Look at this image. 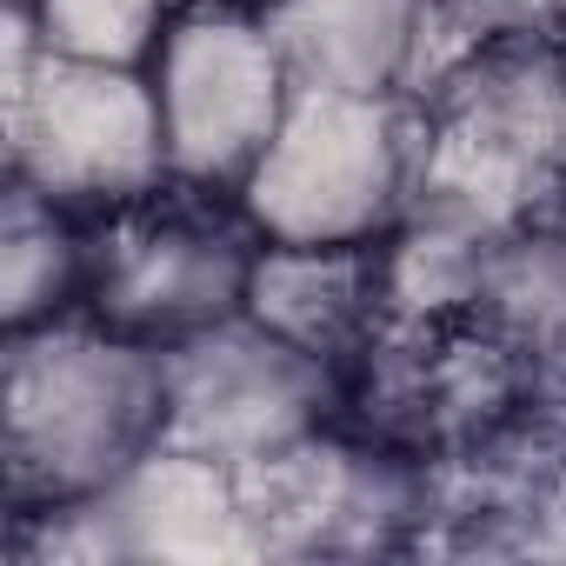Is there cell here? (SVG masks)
<instances>
[{
    "instance_id": "cell-13",
    "label": "cell",
    "mask_w": 566,
    "mask_h": 566,
    "mask_svg": "<svg viewBox=\"0 0 566 566\" xmlns=\"http://www.w3.org/2000/svg\"><path fill=\"white\" fill-rule=\"evenodd\" d=\"M493 321V334L520 354H566V233L546 227H520L493 247L486 260V287L480 307Z\"/></svg>"
},
{
    "instance_id": "cell-16",
    "label": "cell",
    "mask_w": 566,
    "mask_h": 566,
    "mask_svg": "<svg viewBox=\"0 0 566 566\" xmlns=\"http://www.w3.org/2000/svg\"><path fill=\"white\" fill-rule=\"evenodd\" d=\"M553 14H559V34H566V0H553Z\"/></svg>"
},
{
    "instance_id": "cell-3",
    "label": "cell",
    "mask_w": 566,
    "mask_h": 566,
    "mask_svg": "<svg viewBox=\"0 0 566 566\" xmlns=\"http://www.w3.org/2000/svg\"><path fill=\"white\" fill-rule=\"evenodd\" d=\"M427 114L407 94L301 87L280 134L233 187L240 220L273 247H374L407 220Z\"/></svg>"
},
{
    "instance_id": "cell-5",
    "label": "cell",
    "mask_w": 566,
    "mask_h": 566,
    "mask_svg": "<svg viewBox=\"0 0 566 566\" xmlns=\"http://www.w3.org/2000/svg\"><path fill=\"white\" fill-rule=\"evenodd\" d=\"M167 360V447L220 467H253L314 433L327 407V360L233 314L193 340L160 347Z\"/></svg>"
},
{
    "instance_id": "cell-12",
    "label": "cell",
    "mask_w": 566,
    "mask_h": 566,
    "mask_svg": "<svg viewBox=\"0 0 566 566\" xmlns=\"http://www.w3.org/2000/svg\"><path fill=\"white\" fill-rule=\"evenodd\" d=\"M493 247H500V240H473V233H460V227H440V220L407 213V220L387 233V253H380L387 314L407 321V327H433V321H447V314H460V307H480Z\"/></svg>"
},
{
    "instance_id": "cell-4",
    "label": "cell",
    "mask_w": 566,
    "mask_h": 566,
    "mask_svg": "<svg viewBox=\"0 0 566 566\" xmlns=\"http://www.w3.org/2000/svg\"><path fill=\"white\" fill-rule=\"evenodd\" d=\"M154 101L180 187H240L287 120L301 81L253 0H187L154 61Z\"/></svg>"
},
{
    "instance_id": "cell-10",
    "label": "cell",
    "mask_w": 566,
    "mask_h": 566,
    "mask_svg": "<svg viewBox=\"0 0 566 566\" xmlns=\"http://www.w3.org/2000/svg\"><path fill=\"white\" fill-rule=\"evenodd\" d=\"M387 280L374 247H273L260 240L247 280V321L294 340L314 360H340L374 334Z\"/></svg>"
},
{
    "instance_id": "cell-15",
    "label": "cell",
    "mask_w": 566,
    "mask_h": 566,
    "mask_svg": "<svg viewBox=\"0 0 566 566\" xmlns=\"http://www.w3.org/2000/svg\"><path fill=\"white\" fill-rule=\"evenodd\" d=\"M447 41L453 61L493 41H566L553 0H433V34L427 48Z\"/></svg>"
},
{
    "instance_id": "cell-14",
    "label": "cell",
    "mask_w": 566,
    "mask_h": 566,
    "mask_svg": "<svg viewBox=\"0 0 566 566\" xmlns=\"http://www.w3.org/2000/svg\"><path fill=\"white\" fill-rule=\"evenodd\" d=\"M41 28V48L61 61H87V67H147L174 0H21Z\"/></svg>"
},
{
    "instance_id": "cell-9",
    "label": "cell",
    "mask_w": 566,
    "mask_h": 566,
    "mask_svg": "<svg viewBox=\"0 0 566 566\" xmlns=\"http://www.w3.org/2000/svg\"><path fill=\"white\" fill-rule=\"evenodd\" d=\"M266 28L301 87L413 94L433 0H266Z\"/></svg>"
},
{
    "instance_id": "cell-7",
    "label": "cell",
    "mask_w": 566,
    "mask_h": 566,
    "mask_svg": "<svg viewBox=\"0 0 566 566\" xmlns=\"http://www.w3.org/2000/svg\"><path fill=\"white\" fill-rule=\"evenodd\" d=\"M54 513H67L81 526V546L107 559H213L260 546L240 500V473L167 440L134 460L107 493Z\"/></svg>"
},
{
    "instance_id": "cell-1",
    "label": "cell",
    "mask_w": 566,
    "mask_h": 566,
    "mask_svg": "<svg viewBox=\"0 0 566 566\" xmlns=\"http://www.w3.org/2000/svg\"><path fill=\"white\" fill-rule=\"evenodd\" d=\"M0 427L21 513L94 500L167 440V360L101 321L8 334Z\"/></svg>"
},
{
    "instance_id": "cell-11",
    "label": "cell",
    "mask_w": 566,
    "mask_h": 566,
    "mask_svg": "<svg viewBox=\"0 0 566 566\" xmlns=\"http://www.w3.org/2000/svg\"><path fill=\"white\" fill-rule=\"evenodd\" d=\"M74 301H87V247L74 233V213L34 193L28 180H8V220H0V327L28 334L61 321Z\"/></svg>"
},
{
    "instance_id": "cell-2",
    "label": "cell",
    "mask_w": 566,
    "mask_h": 566,
    "mask_svg": "<svg viewBox=\"0 0 566 566\" xmlns=\"http://www.w3.org/2000/svg\"><path fill=\"white\" fill-rule=\"evenodd\" d=\"M8 180L67 213H120L174 180L154 74L48 54L21 0H8Z\"/></svg>"
},
{
    "instance_id": "cell-8",
    "label": "cell",
    "mask_w": 566,
    "mask_h": 566,
    "mask_svg": "<svg viewBox=\"0 0 566 566\" xmlns=\"http://www.w3.org/2000/svg\"><path fill=\"white\" fill-rule=\"evenodd\" d=\"M566 120V41H493L460 54L427 94V134L480 160H500L539 187L566 180L559 167Z\"/></svg>"
},
{
    "instance_id": "cell-6",
    "label": "cell",
    "mask_w": 566,
    "mask_h": 566,
    "mask_svg": "<svg viewBox=\"0 0 566 566\" xmlns=\"http://www.w3.org/2000/svg\"><path fill=\"white\" fill-rule=\"evenodd\" d=\"M260 233H233L200 213H147L120 207L107 240L87 247V321L140 340L174 347L233 314H247V280Z\"/></svg>"
}]
</instances>
